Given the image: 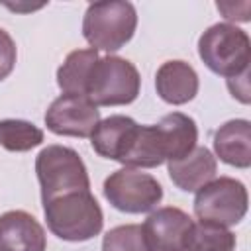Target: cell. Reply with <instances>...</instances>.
Here are the masks:
<instances>
[{
  "label": "cell",
  "mask_w": 251,
  "mask_h": 251,
  "mask_svg": "<svg viewBox=\"0 0 251 251\" xmlns=\"http://www.w3.org/2000/svg\"><path fill=\"white\" fill-rule=\"evenodd\" d=\"M167 169L176 188L184 192H196L216 178L218 161L208 147H194L184 159L169 163Z\"/></svg>",
  "instance_id": "cell-12"
},
{
  "label": "cell",
  "mask_w": 251,
  "mask_h": 251,
  "mask_svg": "<svg viewBox=\"0 0 251 251\" xmlns=\"http://www.w3.org/2000/svg\"><path fill=\"white\" fill-rule=\"evenodd\" d=\"M43 120L47 129L57 135L90 137L100 122V110L90 102L88 96L61 94L51 102Z\"/></svg>",
  "instance_id": "cell-8"
},
{
  "label": "cell",
  "mask_w": 251,
  "mask_h": 251,
  "mask_svg": "<svg viewBox=\"0 0 251 251\" xmlns=\"http://www.w3.org/2000/svg\"><path fill=\"white\" fill-rule=\"evenodd\" d=\"M98 57H100L98 51L92 47L75 49L65 57L63 65L57 69V84L63 90V94L86 96V80Z\"/></svg>",
  "instance_id": "cell-16"
},
{
  "label": "cell",
  "mask_w": 251,
  "mask_h": 251,
  "mask_svg": "<svg viewBox=\"0 0 251 251\" xmlns=\"http://www.w3.org/2000/svg\"><path fill=\"white\" fill-rule=\"evenodd\" d=\"M198 75L196 71L180 59L165 61L155 75V88L161 100L173 106H180L190 102L198 94Z\"/></svg>",
  "instance_id": "cell-11"
},
{
  "label": "cell",
  "mask_w": 251,
  "mask_h": 251,
  "mask_svg": "<svg viewBox=\"0 0 251 251\" xmlns=\"http://www.w3.org/2000/svg\"><path fill=\"white\" fill-rule=\"evenodd\" d=\"M141 76L124 57H98L86 80V96L94 106H124L139 96Z\"/></svg>",
  "instance_id": "cell-5"
},
{
  "label": "cell",
  "mask_w": 251,
  "mask_h": 251,
  "mask_svg": "<svg viewBox=\"0 0 251 251\" xmlns=\"http://www.w3.org/2000/svg\"><path fill=\"white\" fill-rule=\"evenodd\" d=\"M192 218L175 206L157 208L141 226V235L147 251H184Z\"/></svg>",
  "instance_id": "cell-9"
},
{
  "label": "cell",
  "mask_w": 251,
  "mask_h": 251,
  "mask_svg": "<svg viewBox=\"0 0 251 251\" xmlns=\"http://www.w3.org/2000/svg\"><path fill=\"white\" fill-rule=\"evenodd\" d=\"M198 55L212 73L227 80L237 78L249 73L251 41L235 24H214L200 35Z\"/></svg>",
  "instance_id": "cell-2"
},
{
  "label": "cell",
  "mask_w": 251,
  "mask_h": 251,
  "mask_svg": "<svg viewBox=\"0 0 251 251\" xmlns=\"http://www.w3.org/2000/svg\"><path fill=\"white\" fill-rule=\"evenodd\" d=\"M249 206V194L241 180L220 176L196 190L194 214L200 222H214L224 227L239 224Z\"/></svg>",
  "instance_id": "cell-6"
},
{
  "label": "cell",
  "mask_w": 251,
  "mask_h": 251,
  "mask_svg": "<svg viewBox=\"0 0 251 251\" xmlns=\"http://www.w3.org/2000/svg\"><path fill=\"white\" fill-rule=\"evenodd\" d=\"M135 126H137L135 120L122 114L100 120L94 131L90 133V145L100 157L120 163Z\"/></svg>",
  "instance_id": "cell-15"
},
{
  "label": "cell",
  "mask_w": 251,
  "mask_h": 251,
  "mask_svg": "<svg viewBox=\"0 0 251 251\" xmlns=\"http://www.w3.org/2000/svg\"><path fill=\"white\" fill-rule=\"evenodd\" d=\"M43 143V131L27 120H0V145L12 153L31 151Z\"/></svg>",
  "instance_id": "cell-18"
},
{
  "label": "cell",
  "mask_w": 251,
  "mask_h": 251,
  "mask_svg": "<svg viewBox=\"0 0 251 251\" xmlns=\"http://www.w3.org/2000/svg\"><path fill=\"white\" fill-rule=\"evenodd\" d=\"M102 251H147L141 235V226L126 224L112 227L102 239Z\"/></svg>",
  "instance_id": "cell-19"
},
{
  "label": "cell",
  "mask_w": 251,
  "mask_h": 251,
  "mask_svg": "<svg viewBox=\"0 0 251 251\" xmlns=\"http://www.w3.org/2000/svg\"><path fill=\"white\" fill-rule=\"evenodd\" d=\"M104 198L120 212L145 214L157 208L163 200V186L159 180L137 169H118L104 180Z\"/></svg>",
  "instance_id": "cell-7"
},
{
  "label": "cell",
  "mask_w": 251,
  "mask_h": 251,
  "mask_svg": "<svg viewBox=\"0 0 251 251\" xmlns=\"http://www.w3.org/2000/svg\"><path fill=\"white\" fill-rule=\"evenodd\" d=\"M18 49L12 39V35L0 27V80H4L16 67Z\"/></svg>",
  "instance_id": "cell-20"
},
{
  "label": "cell",
  "mask_w": 251,
  "mask_h": 251,
  "mask_svg": "<svg viewBox=\"0 0 251 251\" xmlns=\"http://www.w3.org/2000/svg\"><path fill=\"white\" fill-rule=\"evenodd\" d=\"M214 151L220 161L235 169L251 165V124L249 120H229L214 133Z\"/></svg>",
  "instance_id": "cell-13"
},
{
  "label": "cell",
  "mask_w": 251,
  "mask_h": 251,
  "mask_svg": "<svg viewBox=\"0 0 251 251\" xmlns=\"http://www.w3.org/2000/svg\"><path fill=\"white\" fill-rule=\"evenodd\" d=\"M137 12L131 2L106 0L88 4L82 18V35L92 49L118 51L135 33Z\"/></svg>",
  "instance_id": "cell-3"
},
{
  "label": "cell",
  "mask_w": 251,
  "mask_h": 251,
  "mask_svg": "<svg viewBox=\"0 0 251 251\" xmlns=\"http://www.w3.org/2000/svg\"><path fill=\"white\" fill-rule=\"evenodd\" d=\"M45 229L29 212L10 210L0 216V251H45Z\"/></svg>",
  "instance_id": "cell-10"
},
{
  "label": "cell",
  "mask_w": 251,
  "mask_h": 251,
  "mask_svg": "<svg viewBox=\"0 0 251 251\" xmlns=\"http://www.w3.org/2000/svg\"><path fill=\"white\" fill-rule=\"evenodd\" d=\"M235 233L214 222L192 226L184 251H235Z\"/></svg>",
  "instance_id": "cell-17"
},
{
  "label": "cell",
  "mask_w": 251,
  "mask_h": 251,
  "mask_svg": "<svg viewBox=\"0 0 251 251\" xmlns=\"http://www.w3.org/2000/svg\"><path fill=\"white\" fill-rule=\"evenodd\" d=\"M35 173L41 186V202L63 194L90 190L88 171L80 155L65 145H47L35 157Z\"/></svg>",
  "instance_id": "cell-4"
},
{
  "label": "cell",
  "mask_w": 251,
  "mask_h": 251,
  "mask_svg": "<svg viewBox=\"0 0 251 251\" xmlns=\"http://www.w3.org/2000/svg\"><path fill=\"white\" fill-rule=\"evenodd\" d=\"M47 227L65 241H88L102 231L104 214L90 190L71 192L43 202Z\"/></svg>",
  "instance_id": "cell-1"
},
{
  "label": "cell",
  "mask_w": 251,
  "mask_h": 251,
  "mask_svg": "<svg viewBox=\"0 0 251 251\" xmlns=\"http://www.w3.org/2000/svg\"><path fill=\"white\" fill-rule=\"evenodd\" d=\"M155 126H157V131L161 137L165 161H169V163L180 161L196 147L198 127L190 116H186L182 112H173V114H167L165 118H161V122Z\"/></svg>",
  "instance_id": "cell-14"
}]
</instances>
